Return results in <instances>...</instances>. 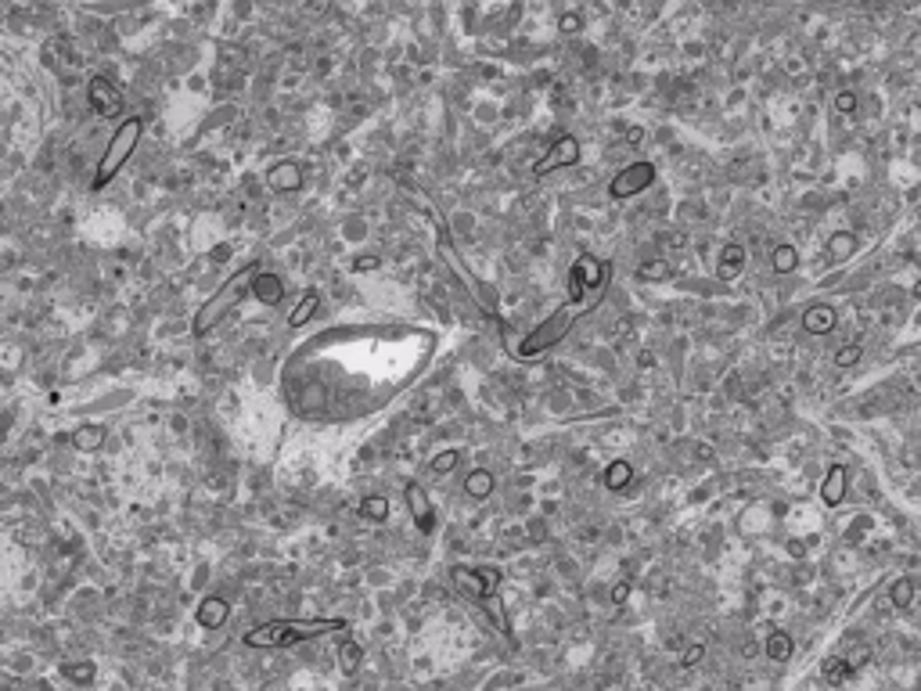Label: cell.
<instances>
[{
  "mask_svg": "<svg viewBox=\"0 0 921 691\" xmlns=\"http://www.w3.org/2000/svg\"><path fill=\"white\" fill-rule=\"evenodd\" d=\"M259 274H263V270H259V263H256V260H253V263H245V267L238 270V274H230V278H227V281H223V285L213 292V296H209V299L198 306L195 321H191V331L198 335V339H202V335H209V331H213V328H216L223 317H230V310H238V306L245 303V296H253V285H256V278H259Z\"/></svg>",
  "mask_w": 921,
  "mask_h": 691,
  "instance_id": "cell-1",
  "label": "cell"
},
{
  "mask_svg": "<svg viewBox=\"0 0 921 691\" xmlns=\"http://www.w3.org/2000/svg\"><path fill=\"white\" fill-rule=\"evenodd\" d=\"M324 634H349L346 619H274L253 626L245 634L248 648H281V644H296V641H313Z\"/></svg>",
  "mask_w": 921,
  "mask_h": 691,
  "instance_id": "cell-2",
  "label": "cell"
},
{
  "mask_svg": "<svg viewBox=\"0 0 921 691\" xmlns=\"http://www.w3.org/2000/svg\"><path fill=\"white\" fill-rule=\"evenodd\" d=\"M598 303H601V299H587V303H572V299H569L565 306H558L540 328H533L526 339L515 346V353H518L522 360H533V357H540V353H547L551 346H558L565 335L572 331V324L583 317V313H591Z\"/></svg>",
  "mask_w": 921,
  "mask_h": 691,
  "instance_id": "cell-3",
  "label": "cell"
},
{
  "mask_svg": "<svg viewBox=\"0 0 921 691\" xmlns=\"http://www.w3.org/2000/svg\"><path fill=\"white\" fill-rule=\"evenodd\" d=\"M141 137H144V119H141V116H130V119H122V122H119L115 134H112V141H109V148H104V155L97 159V170H94V180H90L94 191H101V187H109V184L115 180V173H119L122 166H127V159L137 152Z\"/></svg>",
  "mask_w": 921,
  "mask_h": 691,
  "instance_id": "cell-4",
  "label": "cell"
},
{
  "mask_svg": "<svg viewBox=\"0 0 921 691\" xmlns=\"http://www.w3.org/2000/svg\"><path fill=\"white\" fill-rule=\"evenodd\" d=\"M439 260H443V263H447V270H450V274H454V278H457L460 285H465V292H468V296L475 299V306H479V310H483V313H490V317H497V306H493V296H486V288H483V281H479V278L472 274V270L465 267V260H460V256L454 253V245H450V238H447V235H439Z\"/></svg>",
  "mask_w": 921,
  "mask_h": 691,
  "instance_id": "cell-5",
  "label": "cell"
},
{
  "mask_svg": "<svg viewBox=\"0 0 921 691\" xmlns=\"http://www.w3.org/2000/svg\"><path fill=\"white\" fill-rule=\"evenodd\" d=\"M652 184H655V166L652 162H630L609 180V198L612 202H626V198L648 191Z\"/></svg>",
  "mask_w": 921,
  "mask_h": 691,
  "instance_id": "cell-6",
  "label": "cell"
},
{
  "mask_svg": "<svg viewBox=\"0 0 921 691\" xmlns=\"http://www.w3.org/2000/svg\"><path fill=\"white\" fill-rule=\"evenodd\" d=\"M87 101H90L94 116H101V119H119V116H122V97H119V90L112 87V79H104V76H94V79H90Z\"/></svg>",
  "mask_w": 921,
  "mask_h": 691,
  "instance_id": "cell-7",
  "label": "cell"
},
{
  "mask_svg": "<svg viewBox=\"0 0 921 691\" xmlns=\"http://www.w3.org/2000/svg\"><path fill=\"white\" fill-rule=\"evenodd\" d=\"M576 162H579V141H576V137H558V141L551 144V152L533 166V173H536V177H547V173L565 170V166H576Z\"/></svg>",
  "mask_w": 921,
  "mask_h": 691,
  "instance_id": "cell-8",
  "label": "cell"
},
{
  "mask_svg": "<svg viewBox=\"0 0 921 691\" xmlns=\"http://www.w3.org/2000/svg\"><path fill=\"white\" fill-rule=\"evenodd\" d=\"M407 511H410L414 526L422 530V533H432V530H435V508H432V497L425 493L422 483H414V479H407Z\"/></svg>",
  "mask_w": 921,
  "mask_h": 691,
  "instance_id": "cell-9",
  "label": "cell"
},
{
  "mask_svg": "<svg viewBox=\"0 0 921 691\" xmlns=\"http://www.w3.org/2000/svg\"><path fill=\"white\" fill-rule=\"evenodd\" d=\"M745 260H748L745 245H738V241L723 245V253H720V263H716V278H720V281H730V278H738V274H742V267H745Z\"/></svg>",
  "mask_w": 921,
  "mask_h": 691,
  "instance_id": "cell-10",
  "label": "cell"
},
{
  "mask_svg": "<svg viewBox=\"0 0 921 691\" xmlns=\"http://www.w3.org/2000/svg\"><path fill=\"white\" fill-rule=\"evenodd\" d=\"M266 184L274 187V191H299L303 187V170L296 162H278L274 170L266 173Z\"/></svg>",
  "mask_w": 921,
  "mask_h": 691,
  "instance_id": "cell-11",
  "label": "cell"
},
{
  "mask_svg": "<svg viewBox=\"0 0 921 691\" xmlns=\"http://www.w3.org/2000/svg\"><path fill=\"white\" fill-rule=\"evenodd\" d=\"M227 612H230V605L223 598H205L198 605L195 619H198V626H205V630H220V626L227 623Z\"/></svg>",
  "mask_w": 921,
  "mask_h": 691,
  "instance_id": "cell-12",
  "label": "cell"
},
{
  "mask_svg": "<svg viewBox=\"0 0 921 691\" xmlns=\"http://www.w3.org/2000/svg\"><path fill=\"white\" fill-rule=\"evenodd\" d=\"M253 296H256L263 306H278V303L285 299V281H281L278 274H270V270H263V274L256 278V285H253Z\"/></svg>",
  "mask_w": 921,
  "mask_h": 691,
  "instance_id": "cell-13",
  "label": "cell"
},
{
  "mask_svg": "<svg viewBox=\"0 0 921 691\" xmlns=\"http://www.w3.org/2000/svg\"><path fill=\"white\" fill-rule=\"evenodd\" d=\"M846 483H849L846 468H842V465H831V468H828V479H824V486H821V500H824L828 508L842 505V497H846Z\"/></svg>",
  "mask_w": 921,
  "mask_h": 691,
  "instance_id": "cell-14",
  "label": "cell"
},
{
  "mask_svg": "<svg viewBox=\"0 0 921 691\" xmlns=\"http://www.w3.org/2000/svg\"><path fill=\"white\" fill-rule=\"evenodd\" d=\"M835 310L831 306H810L806 313H803V328L810 331V335H828L831 328H835Z\"/></svg>",
  "mask_w": 921,
  "mask_h": 691,
  "instance_id": "cell-15",
  "label": "cell"
},
{
  "mask_svg": "<svg viewBox=\"0 0 921 691\" xmlns=\"http://www.w3.org/2000/svg\"><path fill=\"white\" fill-rule=\"evenodd\" d=\"M493 486H497V479H493L490 468H472L468 479H465V490H468L472 500H486L493 493Z\"/></svg>",
  "mask_w": 921,
  "mask_h": 691,
  "instance_id": "cell-16",
  "label": "cell"
},
{
  "mask_svg": "<svg viewBox=\"0 0 921 691\" xmlns=\"http://www.w3.org/2000/svg\"><path fill=\"white\" fill-rule=\"evenodd\" d=\"M634 483V465L630 461H612L609 468H604V486L616 490V493H626Z\"/></svg>",
  "mask_w": 921,
  "mask_h": 691,
  "instance_id": "cell-17",
  "label": "cell"
},
{
  "mask_svg": "<svg viewBox=\"0 0 921 691\" xmlns=\"http://www.w3.org/2000/svg\"><path fill=\"white\" fill-rule=\"evenodd\" d=\"M104 439H109V432H104V425H79L76 432H72V443H76V450H101L104 447Z\"/></svg>",
  "mask_w": 921,
  "mask_h": 691,
  "instance_id": "cell-18",
  "label": "cell"
},
{
  "mask_svg": "<svg viewBox=\"0 0 921 691\" xmlns=\"http://www.w3.org/2000/svg\"><path fill=\"white\" fill-rule=\"evenodd\" d=\"M321 310V296L317 292H306V296L299 299V306L291 310V317H288V328H306L313 321V313Z\"/></svg>",
  "mask_w": 921,
  "mask_h": 691,
  "instance_id": "cell-19",
  "label": "cell"
},
{
  "mask_svg": "<svg viewBox=\"0 0 921 691\" xmlns=\"http://www.w3.org/2000/svg\"><path fill=\"white\" fill-rule=\"evenodd\" d=\"M360 515H364L367 522H385V518H389V500H385L382 493L364 497V500H360Z\"/></svg>",
  "mask_w": 921,
  "mask_h": 691,
  "instance_id": "cell-20",
  "label": "cell"
},
{
  "mask_svg": "<svg viewBox=\"0 0 921 691\" xmlns=\"http://www.w3.org/2000/svg\"><path fill=\"white\" fill-rule=\"evenodd\" d=\"M770 267L778 270V274H792V270L799 267V253H795L792 245H778V248H774V256H770Z\"/></svg>",
  "mask_w": 921,
  "mask_h": 691,
  "instance_id": "cell-21",
  "label": "cell"
},
{
  "mask_svg": "<svg viewBox=\"0 0 921 691\" xmlns=\"http://www.w3.org/2000/svg\"><path fill=\"white\" fill-rule=\"evenodd\" d=\"M454 580H457V587H465L468 594H475V598H486V591H483V580H479V569H465V565H457V569H454Z\"/></svg>",
  "mask_w": 921,
  "mask_h": 691,
  "instance_id": "cell-22",
  "label": "cell"
},
{
  "mask_svg": "<svg viewBox=\"0 0 921 691\" xmlns=\"http://www.w3.org/2000/svg\"><path fill=\"white\" fill-rule=\"evenodd\" d=\"M767 659H774V662H785V659H792V637L788 634H770L767 637Z\"/></svg>",
  "mask_w": 921,
  "mask_h": 691,
  "instance_id": "cell-23",
  "label": "cell"
},
{
  "mask_svg": "<svg viewBox=\"0 0 921 691\" xmlns=\"http://www.w3.org/2000/svg\"><path fill=\"white\" fill-rule=\"evenodd\" d=\"M360 659H364V652H360V644H357V641H346V644L339 648V666H342V674H353V669L360 666Z\"/></svg>",
  "mask_w": 921,
  "mask_h": 691,
  "instance_id": "cell-24",
  "label": "cell"
},
{
  "mask_svg": "<svg viewBox=\"0 0 921 691\" xmlns=\"http://www.w3.org/2000/svg\"><path fill=\"white\" fill-rule=\"evenodd\" d=\"M856 248V241H853V235H846V230H839V235H831V241H828V256L831 260H846L849 253Z\"/></svg>",
  "mask_w": 921,
  "mask_h": 691,
  "instance_id": "cell-25",
  "label": "cell"
},
{
  "mask_svg": "<svg viewBox=\"0 0 921 691\" xmlns=\"http://www.w3.org/2000/svg\"><path fill=\"white\" fill-rule=\"evenodd\" d=\"M457 461H460V450H439L435 457H432V475H450L454 468H457Z\"/></svg>",
  "mask_w": 921,
  "mask_h": 691,
  "instance_id": "cell-26",
  "label": "cell"
},
{
  "mask_svg": "<svg viewBox=\"0 0 921 691\" xmlns=\"http://www.w3.org/2000/svg\"><path fill=\"white\" fill-rule=\"evenodd\" d=\"M61 674H65L72 684H90L94 681V662H65Z\"/></svg>",
  "mask_w": 921,
  "mask_h": 691,
  "instance_id": "cell-27",
  "label": "cell"
},
{
  "mask_svg": "<svg viewBox=\"0 0 921 691\" xmlns=\"http://www.w3.org/2000/svg\"><path fill=\"white\" fill-rule=\"evenodd\" d=\"M821 674H824V681H828V684H842V681L853 674V666H849L846 659H828Z\"/></svg>",
  "mask_w": 921,
  "mask_h": 691,
  "instance_id": "cell-28",
  "label": "cell"
},
{
  "mask_svg": "<svg viewBox=\"0 0 921 691\" xmlns=\"http://www.w3.org/2000/svg\"><path fill=\"white\" fill-rule=\"evenodd\" d=\"M483 601V609L490 612V619H493V626L500 634H508V619H504V609H500V601H497V594H486V598H479Z\"/></svg>",
  "mask_w": 921,
  "mask_h": 691,
  "instance_id": "cell-29",
  "label": "cell"
},
{
  "mask_svg": "<svg viewBox=\"0 0 921 691\" xmlns=\"http://www.w3.org/2000/svg\"><path fill=\"white\" fill-rule=\"evenodd\" d=\"M914 601V583L904 576V580H896L892 583V605H899V609H907V605Z\"/></svg>",
  "mask_w": 921,
  "mask_h": 691,
  "instance_id": "cell-30",
  "label": "cell"
},
{
  "mask_svg": "<svg viewBox=\"0 0 921 691\" xmlns=\"http://www.w3.org/2000/svg\"><path fill=\"white\" fill-rule=\"evenodd\" d=\"M637 274L644 278V281H659V278H666L669 274V267L662 263V260H648V263H641V270Z\"/></svg>",
  "mask_w": 921,
  "mask_h": 691,
  "instance_id": "cell-31",
  "label": "cell"
},
{
  "mask_svg": "<svg viewBox=\"0 0 921 691\" xmlns=\"http://www.w3.org/2000/svg\"><path fill=\"white\" fill-rule=\"evenodd\" d=\"M479 580H483V591H486V594H497V587H500V569H493V565H483V569H479Z\"/></svg>",
  "mask_w": 921,
  "mask_h": 691,
  "instance_id": "cell-32",
  "label": "cell"
},
{
  "mask_svg": "<svg viewBox=\"0 0 921 691\" xmlns=\"http://www.w3.org/2000/svg\"><path fill=\"white\" fill-rule=\"evenodd\" d=\"M856 360H860V346H856V342H849V346H842L839 353H835V364H839V367H853Z\"/></svg>",
  "mask_w": 921,
  "mask_h": 691,
  "instance_id": "cell-33",
  "label": "cell"
},
{
  "mask_svg": "<svg viewBox=\"0 0 921 691\" xmlns=\"http://www.w3.org/2000/svg\"><path fill=\"white\" fill-rule=\"evenodd\" d=\"M835 109H839L842 116H849V112H856V94H853V90H842L839 97H835Z\"/></svg>",
  "mask_w": 921,
  "mask_h": 691,
  "instance_id": "cell-34",
  "label": "cell"
},
{
  "mask_svg": "<svg viewBox=\"0 0 921 691\" xmlns=\"http://www.w3.org/2000/svg\"><path fill=\"white\" fill-rule=\"evenodd\" d=\"M702 656H705V644H691L687 652H684V659H680V666H698Z\"/></svg>",
  "mask_w": 921,
  "mask_h": 691,
  "instance_id": "cell-35",
  "label": "cell"
},
{
  "mask_svg": "<svg viewBox=\"0 0 921 691\" xmlns=\"http://www.w3.org/2000/svg\"><path fill=\"white\" fill-rule=\"evenodd\" d=\"M867 656H871V648H867V644H860V648H853V656H849L846 662L856 669V666H864V662H867Z\"/></svg>",
  "mask_w": 921,
  "mask_h": 691,
  "instance_id": "cell-36",
  "label": "cell"
},
{
  "mask_svg": "<svg viewBox=\"0 0 921 691\" xmlns=\"http://www.w3.org/2000/svg\"><path fill=\"white\" fill-rule=\"evenodd\" d=\"M626 598H630V580H623V583H616V591H612V601H616V605H623Z\"/></svg>",
  "mask_w": 921,
  "mask_h": 691,
  "instance_id": "cell-37",
  "label": "cell"
},
{
  "mask_svg": "<svg viewBox=\"0 0 921 691\" xmlns=\"http://www.w3.org/2000/svg\"><path fill=\"white\" fill-rule=\"evenodd\" d=\"M374 267H378V256H360L353 263V270H374Z\"/></svg>",
  "mask_w": 921,
  "mask_h": 691,
  "instance_id": "cell-38",
  "label": "cell"
},
{
  "mask_svg": "<svg viewBox=\"0 0 921 691\" xmlns=\"http://www.w3.org/2000/svg\"><path fill=\"white\" fill-rule=\"evenodd\" d=\"M576 29H579V18L576 15H565L561 18V33H576Z\"/></svg>",
  "mask_w": 921,
  "mask_h": 691,
  "instance_id": "cell-39",
  "label": "cell"
}]
</instances>
